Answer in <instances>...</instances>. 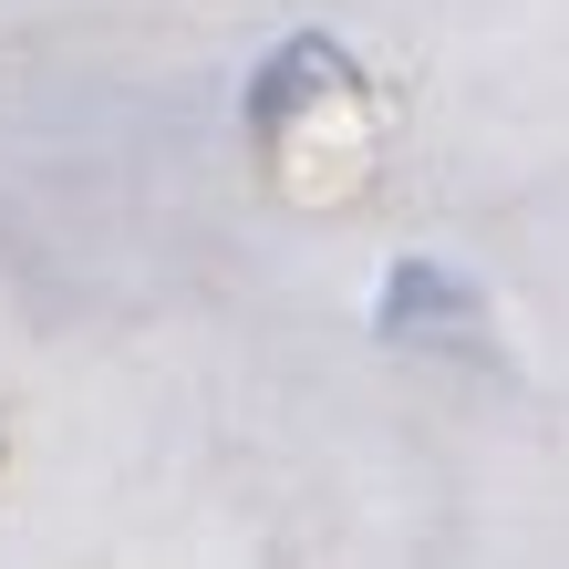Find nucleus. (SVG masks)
I'll return each mask as SVG.
<instances>
[]
</instances>
